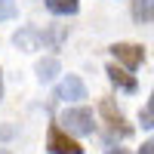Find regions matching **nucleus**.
<instances>
[{"label":"nucleus","mask_w":154,"mask_h":154,"mask_svg":"<svg viewBox=\"0 0 154 154\" xmlns=\"http://www.w3.org/2000/svg\"><path fill=\"white\" fill-rule=\"evenodd\" d=\"M12 43H16L19 49H25V53H31V49L40 46V31L37 28H22V31L12 34Z\"/></svg>","instance_id":"7"},{"label":"nucleus","mask_w":154,"mask_h":154,"mask_svg":"<svg viewBox=\"0 0 154 154\" xmlns=\"http://www.w3.org/2000/svg\"><path fill=\"white\" fill-rule=\"evenodd\" d=\"M139 154H154V142H145L142 148H139Z\"/></svg>","instance_id":"13"},{"label":"nucleus","mask_w":154,"mask_h":154,"mask_svg":"<svg viewBox=\"0 0 154 154\" xmlns=\"http://www.w3.org/2000/svg\"><path fill=\"white\" fill-rule=\"evenodd\" d=\"M0 102H3V77H0Z\"/></svg>","instance_id":"15"},{"label":"nucleus","mask_w":154,"mask_h":154,"mask_svg":"<svg viewBox=\"0 0 154 154\" xmlns=\"http://www.w3.org/2000/svg\"><path fill=\"white\" fill-rule=\"evenodd\" d=\"M99 114H102V117H105V123H108V133H105V139H108V142H114V139H126V136L133 133V126L126 123L123 111L114 105V99H102Z\"/></svg>","instance_id":"2"},{"label":"nucleus","mask_w":154,"mask_h":154,"mask_svg":"<svg viewBox=\"0 0 154 154\" xmlns=\"http://www.w3.org/2000/svg\"><path fill=\"white\" fill-rule=\"evenodd\" d=\"M105 154H126V148H108Z\"/></svg>","instance_id":"14"},{"label":"nucleus","mask_w":154,"mask_h":154,"mask_svg":"<svg viewBox=\"0 0 154 154\" xmlns=\"http://www.w3.org/2000/svg\"><path fill=\"white\" fill-rule=\"evenodd\" d=\"M105 74H108L111 86H114V89H120V93H136V89H139V80H136L130 71H123L120 65H114V62L105 68Z\"/></svg>","instance_id":"6"},{"label":"nucleus","mask_w":154,"mask_h":154,"mask_svg":"<svg viewBox=\"0 0 154 154\" xmlns=\"http://www.w3.org/2000/svg\"><path fill=\"white\" fill-rule=\"evenodd\" d=\"M56 99L59 102H80V99H86V83L77 74H68L65 80L56 86Z\"/></svg>","instance_id":"5"},{"label":"nucleus","mask_w":154,"mask_h":154,"mask_svg":"<svg viewBox=\"0 0 154 154\" xmlns=\"http://www.w3.org/2000/svg\"><path fill=\"white\" fill-rule=\"evenodd\" d=\"M46 151L49 154H83V148L77 145L68 133H62L56 123L46 130Z\"/></svg>","instance_id":"4"},{"label":"nucleus","mask_w":154,"mask_h":154,"mask_svg":"<svg viewBox=\"0 0 154 154\" xmlns=\"http://www.w3.org/2000/svg\"><path fill=\"white\" fill-rule=\"evenodd\" d=\"M151 126H154V102L148 99L142 108V130H151Z\"/></svg>","instance_id":"12"},{"label":"nucleus","mask_w":154,"mask_h":154,"mask_svg":"<svg viewBox=\"0 0 154 154\" xmlns=\"http://www.w3.org/2000/svg\"><path fill=\"white\" fill-rule=\"evenodd\" d=\"M46 9L53 16H77L80 0H46Z\"/></svg>","instance_id":"9"},{"label":"nucleus","mask_w":154,"mask_h":154,"mask_svg":"<svg viewBox=\"0 0 154 154\" xmlns=\"http://www.w3.org/2000/svg\"><path fill=\"white\" fill-rule=\"evenodd\" d=\"M111 56H114V65H120L123 71L133 74L145 62V46H139V43H114L111 46Z\"/></svg>","instance_id":"3"},{"label":"nucleus","mask_w":154,"mask_h":154,"mask_svg":"<svg viewBox=\"0 0 154 154\" xmlns=\"http://www.w3.org/2000/svg\"><path fill=\"white\" fill-rule=\"evenodd\" d=\"M3 154H6V151H3Z\"/></svg>","instance_id":"16"},{"label":"nucleus","mask_w":154,"mask_h":154,"mask_svg":"<svg viewBox=\"0 0 154 154\" xmlns=\"http://www.w3.org/2000/svg\"><path fill=\"white\" fill-rule=\"evenodd\" d=\"M56 126L62 133H68V136H93L99 123H96V114L89 108L77 105V108H65V111H62Z\"/></svg>","instance_id":"1"},{"label":"nucleus","mask_w":154,"mask_h":154,"mask_svg":"<svg viewBox=\"0 0 154 154\" xmlns=\"http://www.w3.org/2000/svg\"><path fill=\"white\" fill-rule=\"evenodd\" d=\"M37 80H40V83H49V80H56V74L62 71V65H59V59L56 56H46V59H40V62H37Z\"/></svg>","instance_id":"8"},{"label":"nucleus","mask_w":154,"mask_h":154,"mask_svg":"<svg viewBox=\"0 0 154 154\" xmlns=\"http://www.w3.org/2000/svg\"><path fill=\"white\" fill-rule=\"evenodd\" d=\"M16 16H19L16 0H0V22H9V19H16Z\"/></svg>","instance_id":"11"},{"label":"nucleus","mask_w":154,"mask_h":154,"mask_svg":"<svg viewBox=\"0 0 154 154\" xmlns=\"http://www.w3.org/2000/svg\"><path fill=\"white\" fill-rule=\"evenodd\" d=\"M133 19L139 25H148L154 19V3L151 0H133Z\"/></svg>","instance_id":"10"}]
</instances>
